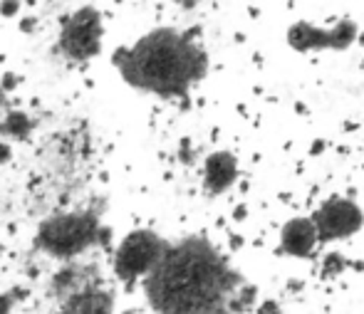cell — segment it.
<instances>
[{
  "mask_svg": "<svg viewBox=\"0 0 364 314\" xmlns=\"http://www.w3.org/2000/svg\"><path fill=\"white\" fill-rule=\"evenodd\" d=\"M178 156H181L183 163H193V151H191V139L183 136L181 139V151H178Z\"/></svg>",
  "mask_w": 364,
  "mask_h": 314,
  "instance_id": "obj_19",
  "label": "cell"
},
{
  "mask_svg": "<svg viewBox=\"0 0 364 314\" xmlns=\"http://www.w3.org/2000/svg\"><path fill=\"white\" fill-rule=\"evenodd\" d=\"M141 287L154 314H235L243 277L203 235H188L168 243Z\"/></svg>",
  "mask_w": 364,
  "mask_h": 314,
  "instance_id": "obj_1",
  "label": "cell"
},
{
  "mask_svg": "<svg viewBox=\"0 0 364 314\" xmlns=\"http://www.w3.org/2000/svg\"><path fill=\"white\" fill-rule=\"evenodd\" d=\"M90 285H97V267L80 265V262H65V267L53 277V292L58 297H70L77 290H85Z\"/></svg>",
  "mask_w": 364,
  "mask_h": 314,
  "instance_id": "obj_11",
  "label": "cell"
},
{
  "mask_svg": "<svg viewBox=\"0 0 364 314\" xmlns=\"http://www.w3.org/2000/svg\"><path fill=\"white\" fill-rule=\"evenodd\" d=\"M33 129V119L25 112H8L5 119L0 121V136L13 139V141H25V139H30Z\"/></svg>",
  "mask_w": 364,
  "mask_h": 314,
  "instance_id": "obj_12",
  "label": "cell"
},
{
  "mask_svg": "<svg viewBox=\"0 0 364 314\" xmlns=\"http://www.w3.org/2000/svg\"><path fill=\"white\" fill-rule=\"evenodd\" d=\"M255 314H283V310H280V305L275 300H265V302H260V305H258Z\"/></svg>",
  "mask_w": 364,
  "mask_h": 314,
  "instance_id": "obj_17",
  "label": "cell"
},
{
  "mask_svg": "<svg viewBox=\"0 0 364 314\" xmlns=\"http://www.w3.org/2000/svg\"><path fill=\"white\" fill-rule=\"evenodd\" d=\"M248 13L253 15V18H258V15H260V10H258V8H248Z\"/></svg>",
  "mask_w": 364,
  "mask_h": 314,
  "instance_id": "obj_28",
  "label": "cell"
},
{
  "mask_svg": "<svg viewBox=\"0 0 364 314\" xmlns=\"http://www.w3.org/2000/svg\"><path fill=\"white\" fill-rule=\"evenodd\" d=\"M201 28H154L134 45L112 53V67L122 82L159 99H186L208 75V53L196 43Z\"/></svg>",
  "mask_w": 364,
  "mask_h": 314,
  "instance_id": "obj_2",
  "label": "cell"
},
{
  "mask_svg": "<svg viewBox=\"0 0 364 314\" xmlns=\"http://www.w3.org/2000/svg\"><path fill=\"white\" fill-rule=\"evenodd\" d=\"M230 245H233V248H240V245H243V240H240L238 235H233V238H230Z\"/></svg>",
  "mask_w": 364,
  "mask_h": 314,
  "instance_id": "obj_25",
  "label": "cell"
},
{
  "mask_svg": "<svg viewBox=\"0 0 364 314\" xmlns=\"http://www.w3.org/2000/svg\"><path fill=\"white\" fill-rule=\"evenodd\" d=\"M122 314H136L134 310H127V312H122Z\"/></svg>",
  "mask_w": 364,
  "mask_h": 314,
  "instance_id": "obj_29",
  "label": "cell"
},
{
  "mask_svg": "<svg viewBox=\"0 0 364 314\" xmlns=\"http://www.w3.org/2000/svg\"><path fill=\"white\" fill-rule=\"evenodd\" d=\"M240 168H238V158L233 151H213L206 156L203 161V193L216 198L223 195L225 190L233 188V183L238 181Z\"/></svg>",
  "mask_w": 364,
  "mask_h": 314,
  "instance_id": "obj_8",
  "label": "cell"
},
{
  "mask_svg": "<svg viewBox=\"0 0 364 314\" xmlns=\"http://www.w3.org/2000/svg\"><path fill=\"white\" fill-rule=\"evenodd\" d=\"M10 158H13V148H10V144L0 141V166H3V163H8Z\"/></svg>",
  "mask_w": 364,
  "mask_h": 314,
  "instance_id": "obj_20",
  "label": "cell"
},
{
  "mask_svg": "<svg viewBox=\"0 0 364 314\" xmlns=\"http://www.w3.org/2000/svg\"><path fill=\"white\" fill-rule=\"evenodd\" d=\"M317 233L315 225H312L310 218H290L288 223L280 230V252H285L288 257H310L317 248Z\"/></svg>",
  "mask_w": 364,
  "mask_h": 314,
  "instance_id": "obj_9",
  "label": "cell"
},
{
  "mask_svg": "<svg viewBox=\"0 0 364 314\" xmlns=\"http://www.w3.org/2000/svg\"><path fill=\"white\" fill-rule=\"evenodd\" d=\"M357 126H360V124H355V121H347V124H345V129H347V131H355Z\"/></svg>",
  "mask_w": 364,
  "mask_h": 314,
  "instance_id": "obj_27",
  "label": "cell"
},
{
  "mask_svg": "<svg viewBox=\"0 0 364 314\" xmlns=\"http://www.w3.org/2000/svg\"><path fill=\"white\" fill-rule=\"evenodd\" d=\"M253 63L258 65V67L263 65V55H260V53H255V55H253Z\"/></svg>",
  "mask_w": 364,
  "mask_h": 314,
  "instance_id": "obj_26",
  "label": "cell"
},
{
  "mask_svg": "<svg viewBox=\"0 0 364 314\" xmlns=\"http://www.w3.org/2000/svg\"><path fill=\"white\" fill-rule=\"evenodd\" d=\"M245 215H248V205H238V208L233 210V220H245Z\"/></svg>",
  "mask_w": 364,
  "mask_h": 314,
  "instance_id": "obj_23",
  "label": "cell"
},
{
  "mask_svg": "<svg viewBox=\"0 0 364 314\" xmlns=\"http://www.w3.org/2000/svg\"><path fill=\"white\" fill-rule=\"evenodd\" d=\"M60 314H114V295L102 290L97 282L65 297Z\"/></svg>",
  "mask_w": 364,
  "mask_h": 314,
  "instance_id": "obj_10",
  "label": "cell"
},
{
  "mask_svg": "<svg viewBox=\"0 0 364 314\" xmlns=\"http://www.w3.org/2000/svg\"><path fill=\"white\" fill-rule=\"evenodd\" d=\"M320 243H337L357 235L364 225L362 208L352 198H330L310 215Z\"/></svg>",
  "mask_w": 364,
  "mask_h": 314,
  "instance_id": "obj_7",
  "label": "cell"
},
{
  "mask_svg": "<svg viewBox=\"0 0 364 314\" xmlns=\"http://www.w3.org/2000/svg\"><path fill=\"white\" fill-rule=\"evenodd\" d=\"M20 82H23V77H20V75H15V72H5V75L0 77V90H3V92H15Z\"/></svg>",
  "mask_w": 364,
  "mask_h": 314,
  "instance_id": "obj_16",
  "label": "cell"
},
{
  "mask_svg": "<svg viewBox=\"0 0 364 314\" xmlns=\"http://www.w3.org/2000/svg\"><path fill=\"white\" fill-rule=\"evenodd\" d=\"M171 3H176L181 10H193L198 3H201V0H171Z\"/></svg>",
  "mask_w": 364,
  "mask_h": 314,
  "instance_id": "obj_22",
  "label": "cell"
},
{
  "mask_svg": "<svg viewBox=\"0 0 364 314\" xmlns=\"http://www.w3.org/2000/svg\"><path fill=\"white\" fill-rule=\"evenodd\" d=\"M360 35V25L352 20L350 15L337 20L332 28H317V25L307 23V20H297L288 28L285 40L295 53H317V50H342L352 48Z\"/></svg>",
  "mask_w": 364,
  "mask_h": 314,
  "instance_id": "obj_6",
  "label": "cell"
},
{
  "mask_svg": "<svg viewBox=\"0 0 364 314\" xmlns=\"http://www.w3.org/2000/svg\"><path fill=\"white\" fill-rule=\"evenodd\" d=\"M102 220L95 210H68L55 213L38 225L35 248L53 260L75 262L90 248L100 245Z\"/></svg>",
  "mask_w": 364,
  "mask_h": 314,
  "instance_id": "obj_3",
  "label": "cell"
},
{
  "mask_svg": "<svg viewBox=\"0 0 364 314\" xmlns=\"http://www.w3.org/2000/svg\"><path fill=\"white\" fill-rule=\"evenodd\" d=\"M295 112H297V114H310V109H307V107L305 104H302V102H295Z\"/></svg>",
  "mask_w": 364,
  "mask_h": 314,
  "instance_id": "obj_24",
  "label": "cell"
},
{
  "mask_svg": "<svg viewBox=\"0 0 364 314\" xmlns=\"http://www.w3.org/2000/svg\"><path fill=\"white\" fill-rule=\"evenodd\" d=\"M168 248V240H164L156 230L136 228L129 235H124L119 245H117L114 255H112V270L114 277L122 285L132 287L141 282Z\"/></svg>",
  "mask_w": 364,
  "mask_h": 314,
  "instance_id": "obj_4",
  "label": "cell"
},
{
  "mask_svg": "<svg viewBox=\"0 0 364 314\" xmlns=\"http://www.w3.org/2000/svg\"><path fill=\"white\" fill-rule=\"evenodd\" d=\"M325 275L327 277H335V275H340L342 272V267H345V260H342V255L340 252H330V255L325 257Z\"/></svg>",
  "mask_w": 364,
  "mask_h": 314,
  "instance_id": "obj_14",
  "label": "cell"
},
{
  "mask_svg": "<svg viewBox=\"0 0 364 314\" xmlns=\"http://www.w3.org/2000/svg\"><path fill=\"white\" fill-rule=\"evenodd\" d=\"M325 148H327L325 139H315V141H312V146H310V156H320V153L325 151Z\"/></svg>",
  "mask_w": 364,
  "mask_h": 314,
  "instance_id": "obj_21",
  "label": "cell"
},
{
  "mask_svg": "<svg viewBox=\"0 0 364 314\" xmlns=\"http://www.w3.org/2000/svg\"><path fill=\"white\" fill-rule=\"evenodd\" d=\"M23 3L20 0H0V15L3 18H18Z\"/></svg>",
  "mask_w": 364,
  "mask_h": 314,
  "instance_id": "obj_15",
  "label": "cell"
},
{
  "mask_svg": "<svg viewBox=\"0 0 364 314\" xmlns=\"http://www.w3.org/2000/svg\"><path fill=\"white\" fill-rule=\"evenodd\" d=\"M23 297H25V290H18V287L8 292H0V314H10Z\"/></svg>",
  "mask_w": 364,
  "mask_h": 314,
  "instance_id": "obj_13",
  "label": "cell"
},
{
  "mask_svg": "<svg viewBox=\"0 0 364 314\" xmlns=\"http://www.w3.org/2000/svg\"><path fill=\"white\" fill-rule=\"evenodd\" d=\"M105 23L95 5H82L73 15L60 20L58 50L70 63H90L102 53Z\"/></svg>",
  "mask_w": 364,
  "mask_h": 314,
  "instance_id": "obj_5",
  "label": "cell"
},
{
  "mask_svg": "<svg viewBox=\"0 0 364 314\" xmlns=\"http://www.w3.org/2000/svg\"><path fill=\"white\" fill-rule=\"evenodd\" d=\"M18 28H20V33L33 35V33H35V28H38V18H35V15H28V18H20Z\"/></svg>",
  "mask_w": 364,
  "mask_h": 314,
  "instance_id": "obj_18",
  "label": "cell"
}]
</instances>
